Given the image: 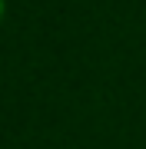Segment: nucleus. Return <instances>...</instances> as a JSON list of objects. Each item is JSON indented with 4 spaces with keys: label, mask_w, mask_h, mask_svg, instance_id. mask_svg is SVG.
<instances>
[{
    "label": "nucleus",
    "mask_w": 146,
    "mask_h": 149,
    "mask_svg": "<svg viewBox=\"0 0 146 149\" xmlns=\"http://www.w3.org/2000/svg\"><path fill=\"white\" fill-rule=\"evenodd\" d=\"M0 20H3V0H0Z\"/></svg>",
    "instance_id": "f257e3e1"
}]
</instances>
